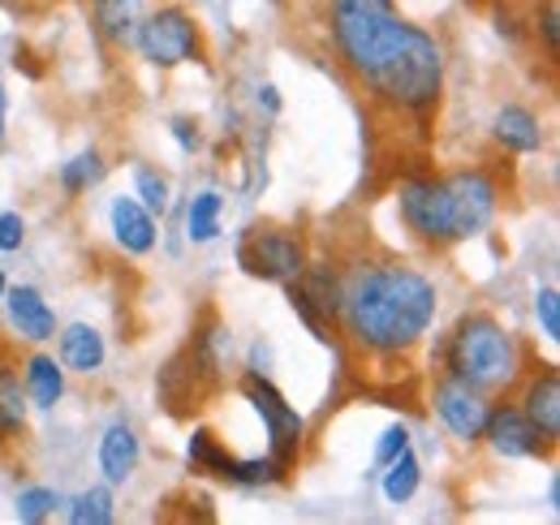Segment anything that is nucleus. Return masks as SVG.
<instances>
[{"mask_svg": "<svg viewBox=\"0 0 560 525\" xmlns=\"http://www.w3.org/2000/svg\"><path fill=\"white\" fill-rule=\"evenodd\" d=\"M435 319V284L410 262H371L346 280L341 328L366 353H410Z\"/></svg>", "mask_w": 560, "mask_h": 525, "instance_id": "obj_2", "label": "nucleus"}, {"mask_svg": "<svg viewBox=\"0 0 560 525\" xmlns=\"http://www.w3.org/2000/svg\"><path fill=\"white\" fill-rule=\"evenodd\" d=\"M548 500H552V509H560V478H552V487H548Z\"/></svg>", "mask_w": 560, "mask_h": 525, "instance_id": "obj_33", "label": "nucleus"}, {"mask_svg": "<svg viewBox=\"0 0 560 525\" xmlns=\"http://www.w3.org/2000/svg\"><path fill=\"white\" fill-rule=\"evenodd\" d=\"M419 482H422V465L410 448L384 465V500H388V504H406V500H415Z\"/></svg>", "mask_w": 560, "mask_h": 525, "instance_id": "obj_21", "label": "nucleus"}, {"mask_svg": "<svg viewBox=\"0 0 560 525\" xmlns=\"http://www.w3.org/2000/svg\"><path fill=\"white\" fill-rule=\"evenodd\" d=\"M139 457H142V444L139 435H135V427H126V422H113L108 431H104V440H100V469H104V478L117 487V482H130V474L139 469Z\"/></svg>", "mask_w": 560, "mask_h": 525, "instance_id": "obj_15", "label": "nucleus"}, {"mask_svg": "<svg viewBox=\"0 0 560 525\" xmlns=\"http://www.w3.org/2000/svg\"><path fill=\"white\" fill-rule=\"evenodd\" d=\"M328 31L337 61L388 113H431L444 91V52L435 35L380 0H332Z\"/></svg>", "mask_w": 560, "mask_h": 525, "instance_id": "obj_1", "label": "nucleus"}, {"mask_svg": "<svg viewBox=\"0 0 560 525\" xmlns=\"http://www.w3.org/2000/svg\"><path fill=\"white\" fill-rule=\"evenodd\" d=\"M168 130H173V138H177V147H182V151H199V142H203V138H199V126H195L190 117H173V126H168Z\"/></svg>", "mask_w": 560, "mask_h": 525, "instance_id": "obj_31", "label": "nucleus"}, {"mask_svg": "<svg viewBox=\"0 0 560 525\" xmlns=\"http://www.w3.org/2000/svg\"><path fill=\"white\" fill-rule=\"evenodd\" d=\"M108 215H113V237L126 255H151L155 250V215L142 207L139 198H117Z\"/></svg>", "mask_w": 560, "mask_h": 525, "instance_id": "obj_14", "label": "nucleus"}, {"mask_svg": "<svg viewBox=\"0 0 560 525\" xmlns=\"http://www.w3.org/2000/svg\"><path fill=\"white\" fill-rule=\"evenodd\" d=\"M70 522L73 525H108L113 522V491L108 487H91L73 500L70 509Z\"/></svg>", "mask_w": 560, "mask_h": 525, "instance_id": "obj_24", "label": "nucleus"}, {"mask_svg": "<svg viewBox=\"0 0 560 525\" xmlns=\"http://www.w3.org/2000/svg\"><path fill=\"white\" fill-rule=\"evenodd\" d=\"M0 138H4V86H0Z\"/></svg>", "mask_w": 560, "mask_h": 525, "instance_id": "obj_34", "label": "nucleus"}, {"mask_svg": "<svg viewBox=\"0 0 560 525\" xmlns=\"http://www.w3.org/2000/svg\"><path fill=\"white\" fill-rule=\"evenodd\" d=\"M495 142L504 147V151H513V155H530V151H539L544 147V126H539V117L530 113V108H522V104H504L500 113H495Z\"/></svg>", "mask_w": 560, "mask_h": 525, "instance_id": "obj_16", "label": "nucleus"}, {"mask_svg": "<svg viewBox=\"0 0 560 525\" xmlns=\"http://www.w3.org/2000/svg\"><path fill=\"white\" fill-rule=\"evenodd\" d=\"M440 362H444L448 380H462V384H470L479 393H500V388H509L517 380L522 349H517L513 331H504V324L495 315L475 311V315H462L448 328Z\"/></svg>", "mask_w": 560, "mask_h": 525, "instance_id": "obj_4", "label": "nucleus"}, {"mask_svg": "<svg viewBox=\"0 0 560 525\" xmlns=\"http://www.w3.org/2000/svg\"><path fill=\"white\" fill-rule=\"evenodd\" d=\"M495 202H500V190L483 168H457L444 177H410L397 190V211L406 229L435 250L479 237L495 215Z\"/></svg>", "mask_w": 560, "mask_h": 525, "instance_id": "obj_3", "label": "nucleus"}, {"mask_svg": "<svg viewBox=\"0 0 560 525\" xmlns=\"http://www.w3.org/2000/svg\"><path fill=\"white\" fill-rule=\"evenodd\" d=\"M135 44H139L147 66L173 69L186 61H203V31H199L195 13L182 4H164V9L147 13L135 26Z\"/></svg>", "mask_w": 560, "mask_h": 525, "instance_id": "obj_6", "label": "nucleus"}, {"mask_svg": "<svg viewBox=\"0 0 560 525\" xmlns=\"http://www.w3.org/2000/svg\"><path fill=\"white\" fill-rule=\"evenodd\" d=\"M104 173H108V168H104L100 151H82V155H73V160L61 164V173H57V177H61V190H66L70 198H78V195H86L91 186H100V182H104Z\"/></svg>", "mask_w": 560, "mask_h": 525, "instance_id": "obj_23", "label": "nucleus"}, {"mask_svg": "<svg viewBox=\"0 0 560 525\" xmlns=\"http://www.w3.org/2000/svg\"><path fill=\"white\" fill-rule=\"evenodd\" d=\"M560 13H557V0H544L539 9H535V31L544 35V52H548V61H557L560 52Z\"/></svg>", "mask_w": 560, "mask_h": 525, "instance_id": "obj_27", "label": "nucleus"}, {"mask_svg": "<svg viewBox=\"0 0 560 525\" xmlns=\"http://www.w3.org/2000/svg\"><path fill=\"white\" fill-rule=\"evenodd\" d=\"M108 349H104V336L91 328V324H70L61 331V366L78 371V375H95L104 366Z\"/></svg>", "mask_w": 560, "mask_h": 525, "instance_id": "obj_17", "label": "nucleus"}, {"mask_svg": "<svg viewBox=\"0 0 560 525\" xmlns=\"http://www.w3.org/2000/svg\"><path fill=\"white\" fill-rule=\"evenodd\" d=\"M91 18L108 48H126L139 26V0H91Z\"/></svg>", "mask_w": 560, "mask_h": 525, "instance_id": "obj_19", "label": "nucleus"}, {"mask_svg": "<svg viewBox=\"0 0 560 525\" xmlns=\"http://www.w3.org/2000/svg\"><path fill=\"white\" fill-rule=\"evenodd\" d=\"M135 190H139V202L151 211V215H164L168 202H173V198H168V182H164L155 168H147V164L135 173Z\"/></svg>", "mask_w": 560, "mask_h": 525, "instance_id": "obj_25", "label": "nucleus"}, {"mask_svg": "<svg viewBox=\"0 0 560 525\" xmlns=\"http://www.w3.org/2000/svg\"><path fill=\"white\" fill-rule=\"evenodd\" d=\"M26 384L13 362H0V444H18L26 435Z\"/></svg>", "mask_w": 560, "mask_h": 525, "instance_id": "obj_18", "label": "nucleus"}, {"mask_svg": "<svg viewBox=\"0 0 560 525\" xmlns=\"http://www.w3.org/2000/svg\"><path fill=\"white\" fill-rule=\"evenodd\" d=\"M380 4H393V0H380Z\"/></svg>", "mask_w": 560, "mask_h": 525, "instance_id": "obj_36", "label": "nucleus"}, {"mask_svg": "<svg viewBox=\"0 0 560 525\" xmlns=\"http://www.w3.org/2000/svg\"><path fill=\"white\" fill-rule=\"evenodd\" d=\"M483 440L491 444L495 457H509V460H548L557 453V440L544 435L517 405H495V409H488Z\"/></svg>", "mask_w": 560, "mask_h": 525, "instance_id": "obj_10", "label": "nucleus"}, {"mask_svg": "<svg viewBox=\"0 0 560 525\" xmlns=\"http://www.w3.org/2000/svg\"><path fill=\"white\" fill-rule=\"evenodd\" d=\"M186 457H190V469L215 474V478L237 482V487H268V482H280V478L289 474V469L272 457H233V453L220 444V435L208 431V427H199V431L190 435Z\"/></svg>", "mask_w": 560, "mask_h": 525, "instance_id": "obj_9", "label": "nucleus"}, {"mask_svg": "<svg viewBox=\"0 0 560 525\" xmlns=\"http://www.w3.org/2000/svg\"><path fill=\"white\" fill-rule=\"evenodd\" d=\"M242 396L259 409V418H264V427H268V457L280 460L284 469H293L298 457H302V440H306V418L280 396V388L264 375V371H246L242 375Z\"/></svg>", "mask_w": 560, "mask_h": 525, "instance_id": "obj_8", "label": "nucleus"}, {"mask_svg": "<svg viewBox=\"0 0 560 525\" xmlns=\"http://www.w3.org/2000/svg\"><path fill=\"white\" fill-rule=\"evenodd\" d=\"M306 242L302 233L284 229V224H250L237 242V262L246 276L268 280V284H293L306 267Z\"/></svg>", "mask_w": 560, "mask_h": 525, "instance_id": "obj_7", "label": "nucleus"}, {"mask_svg": "<svg viewBox=\"0 0 560 525\" xmlns=\"http://www.w3.org/2000/svg\"><path fill=\"white\" fill-rule=\"evenodd\" d=\"M26 396L39 409H57V400L66 396V366H57V358H48V353H31L26 358Z\"/></svg>", "mask_w": 560, "mask_h": 525, "instance_id": "obj_20", "label": "nucleus"}, {"mask_svg": "<svg viewBox=\"0 0 560 525\" xmlns=\"http://www.w3.org/2000/svg\"><path fill=\"white\" fill-rule=\"evenodd\" d=\"M259 108H268V113H280L277 86H259Z\"/></svg>", "mask_w": 560, "mask_h": 525, "instance_id": "obj_32", "label": "nucleus"}, {"mask_svg": "<svg viewBox=\"0 0 560 525\" xmlns=\"http://www.w3.org/2000/svg\"><path fill=\"white\" fill-rule=\"evenodd\" d=\"M0 298H4V276H0Z\"/></svg>", "mask_w": 560, "mask_h": 525, "instance_id": "obj_35", "label": "nucleus"}, {"mask_svg": "<svg viewBox=\"0 0 560 525\" xmlns=\"http://www.w3.org/2000/svg\"><path fill=\"white\" fill-rule=\"evenodd\" d=\"M4 298H9V324L18 328L22 340L44 345V340L57 336V315H52V306L39 298V289L18 284V289H4Z\"/></svg>", "mask_w": 560, "mask_h": 525, "instance_id": "obj_13", "label": "nucleus"}, {"mask_svg": "<svg viewBox=\"0 0 560 525\" xmlns=\"http://www.w3.org/2000/svg\"><path fill=\"white\" fill-rule=\"evenodd\" d=\"M220 211H224V198L215 195V190H203V195L190 198V211H186V233H190V242H195V246L215 242V233H220Z\"/></svg>", "mask_w": 560, "mask_h": 525, "instance_id": "obj_22", "label": "nucleus"}, {"mask_svg": "<svg viewBox=\"0 0 560 525\" xmlns=\"http://www.w3.org/2000/svg\"><path fill=\"white\" fill-rule=\"evenodd\" d=\"M544 435L560 440V375L557 366H544V371H530L526 384H522V405H517Z\"/></svg>", "mask_w": 560, "mask_h": 525, "instance_id": "obj_12", "label": "nucleus"}, {"mask_svg": "<svg viewBox=\"0 0 560 525\" xmlns=\"http://www.w3.org/2000/svg\"><path fill=\"white\" fill-rule=\"evenodd\" d=\"M535 319L548 340H560V293L557 289H539L535 293Z\"/></svg>", "mask_w": 560, "mask_h": 525, "instance_id": "obj_28", "label": "nucleus"}, {"mask_svg": "<svg viewBox=\"0 0 560 525\" xmlns=\"http://www.w3.org/2000/svg\"><path fill=\"white\" fill-rule=\"evenodd\" d=\"M410 448V431L397 422V427H388L384 435H380V444H375V465H388L393 457H401Z\"/></svg>", "mask_w": 560, "mask_h": 525, "instance_id": "obj_29", "label": "nucleus"}, {"mask_svg": "<svg viewBox=\"0 0 560 525\" xmlns=\"http://www.w3.org/2000/svg\"><path fill=\"white\" fill-rule=\"evenodd\" d=\"M22 242H26V220L18 211H0V250L4 255L22 250Z\"/></svg>", "mask_w": 560, "mask_h": 525, "instance_id": "obj_30", "label": "nucleus"}, {"mask_svg": "<svg viewBox=\"0 0 560 525\" xmlns=\"http://www.w3.org/2000/svg\"><path fill=\"white\" fill-rule=\"evenodd\" d=\"M52 509H57V491L52 487H26L18 495V517L22 522H44Z\"/></svg>", "mask_w": 560, "mask_h": 525, "instance_id": "obj_26", "label": "nucleus"}, {"mask_svg": "<svg viewBox=\"0 0 560 525\" xmlns=\"http://www.w3.org/2000/svg\"><path fill=\"white\" fill-rule=\"evenodd\" d=\"M431 405L440 413V422L462 440V444H479L483 440V422H488V393L462 384V380H440L431 388Z\"/></svg>", "mask_w": 560, "mask_h": 525, "instance_id": "obj_11", "label": "nucleus"}, {"mask_svg": "<svg viewBox=\"0 0 560 525\" xmlns=\"http://www.w3.org/2000/svg\"><path fill=\"white\" fill-rule=\"evenodd\" d=\"M229 358H233V336L220 328V324H208L190 336V345L164 366L160 375V393H164V405L186 418L190 409H203L208 396L220 388L224 371H229Z\"/></svg>", "mask_w": 560, "mask_h": 525, "instance_id": "obj_5", "label": "nucleus"}]
</instances>
